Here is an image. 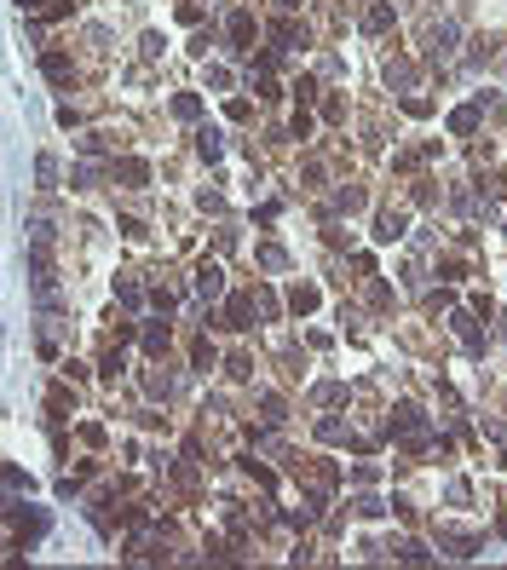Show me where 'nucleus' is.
Listing matches in <instances>:
<instances>
[{"mask_svg":"<svg viewBox=\"0 0 507 570\" xmlns=\"http://www.w3.org/2000/svg\"><path fill=\"white\" fill-rule=\"evenodd\" d=\"M47 81H69V58L52 52V58H47Z\"/></svg>","mask_w":507,"mask_h":570,"instance_id":"8","label":"nucleus"},{"mask_svg":"<svg viewBox=\"0 0 507 570\" xmlns=\"http://www.w3.org/2000/svg\"><path fill=\"white\" fill-rule=\"evenodd\" d=\"M271 35H277V40H283V47H294V40H306V29H294V23H288V18H283V23H277V29H271Z\"/></svg>","mask_w":507,"mask_h":570,"instance_id":"7","label":"nucleus"},{"mask_svg":"<svg viewBox=\"0 0 507 570\" xmlns=\"http://www.w3.org/2000/svg\"><path fill=\"white\" fill-rule=\"evenodd\" d=\"M144 346H150V352H167V323H161V329H150V334H144Z\"/></svg>","mask_w":507,"mask_h":570,"instance_id":"11","label":"nucleus"},{"mask_svg":"<svg viewBox=\"0 0 507 570\" xmlns=\"http://www.w3.org/2000/svg\"><path fill=\"white\" fill-rule=\"evenodd\" d=\"M277 6H300V0H277Z\"/></svg>","mask_w":507,"mask_h":570,"instance_id":"13","label":"nucleus"},{"mask_svg":"<svg viewBox=\"0 0 507 570\" xmlns=\"http://www.w3.org/2000/svg\"><path fill=\"white\" fill-rule=\"evenodd\" d=\"M317 305V288H294V312H312Z\"/></svg>","mask_w":507,"mask_h":570,"instance_id":"10","label":"nucleus"},{"mask_svg":"<svg viewBox=\"0 0 507 570\" xmlns=\"http://www.w3.org/2000/svg\"><path fill=\"white\" fill-rule=\"evenodd\" d=\"M225 329H248V294L231 300V312H225Z\"/></svg>","mask_w":507,"mask_h":570,"instance_id":"4","label":"nucleus"},{"mask_svg":"<svg viewBox=\"0 0 507 570\" xmlns=\"http://www.w3.org/2000/svg\"><path fill=\"white\" fill-rule=\"evenodd\" d=\"M450 127H455V133H473L479 115H473V110H455V115H450Z\"/></svg>","mask_w":507,"mask_h":570,"instance_id":"9","label":"nucleus"},{"mask_svg":"<svg viewBox=\"0 0 507 570\" xmlns=\"http://www.w3.org/2000/svg\"><path fill=\"white\" fill-rule=\"evenodd\" d=\"M231 40H237V47H248V40H254V18H248V12H231Z\"/></svg>","mask_w":507,"mask_h":570,"instance_id":"2","label":"nucleus"},{"mask_svg":"<svg viewBox=\"0 0 507 570\" xmlns=\"http://www.w3.org/2000/svg\"><path fill=\"white\" fill-rule=\"evenodd\" d=\"M144 161H115V179H127V185H144Z\"/></svg>","mask_w":507,"mask_h":570,"instance_id":"5","label":"nucleus"},{"mask_svg":"<svg viewBox=\"0 0 507 570\" xmlns=\"http://www.w3.org/2000/svg\"><path fill=\"white\" fill-rule=\"evenodd\" d=\"M380 242H392V236H404V219L398 213H380V231H375Z\"/></svg>","mask_w":507,"mask_h":570,"instance_id":"6","label":"nucleus"},{"mask_svg":"<svg viewBox=\"0 0 507 570\" xmlns=\"http://www.w3.org/2000/svg\"><path fill=\"white\" fill-rule=\"evenodd\" d=\"M392 426H398V432L409 438V444H421V409H409V404H398V409H392Z\"/></svg>","mask_w":507,"mask_h":570,"instance_id":"1","label":"nucleus"},{"mask_svg":"<svg viewBox=\"0 0 507 570\" xmlns=\"http://www.w3.org/2000/svg\"><path fill=\"white\" fill-rule=\"evenodd\" d=\"M18 6H23V12H35V6H40V0H18Z\"/></svg>","mask_w":507,"mask_h":570,"instance_id":"12","label":"nucleus"},{"mask_svg":"<svg viewBox=\"0 0 507 570\" xmlns=\"http://www.w3.org/2000/svg\"><path fill=\"white\" fill-rule=\"evenodd\" d=\"M220 288H225V283H220V271H214V266H202V271H196V294H207V300H214Z\"/></svg>","mask_w":507,"mask_h":570,"instance_id":"3","label":"nucleus"}]
</instances>
